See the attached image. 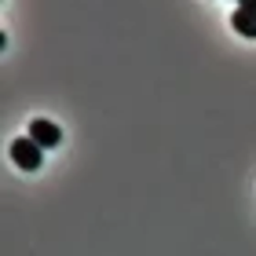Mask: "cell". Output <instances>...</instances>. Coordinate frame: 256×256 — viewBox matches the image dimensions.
<instances>
[{
  "instance_id": "6da1fadb",
  "label": "cell",
  "mask_w": 256,
  "mask_h": 256,
  "mask_svg": "<svg viewBox=\"0 0 256 256\" xmlns=\"http://www.w3.org/2000/svg\"><path fill=\"white\" fill-rule=\"evenodd\" d=\"M11 161H15L18 168H26V172H37L44 165V146L37 143V139H15L11 143Z\"/></svg>"
},
{
  "instance_id": "7a4b0ae2",
  "label": "cell",
  "mask_w": 256,
  "mask_h": 256,
  "mask_svg": "<svg viewBox=\"0 0 256 256\" xmlns=\"http://www.w3.org/2000/svg\"><path fill=\"white\" fill-rule=\"evenodd\" d=\"M30 139H37L44 150H52V146H59V143H62V128L55 124V121L37 118V121H30Z\"/></svg>"
},
{
  "instance_id": "3957f363",
  "label": "cell",
  "mask_w": 256,
  "mask_h": 256,
  "mask_svg": "<svg viewBox=\"0 0 256 256\" xmlns=\"http://www.w3.org/2000/svg\"><path fill=\"white\" fill-rule=\"evenodd\" d=\"M230 26H234V33H242V37H256V11L238 8L234 15H230Z\"/></svg>"
},
{
  "instance_id": "277c9868",
  "label": "cell",
  "mask_w": 256,
  "mask_h": 256,
  "mask_svg": "<svg viewBox=\"0 0 256 256\" xmlns=\"http://www.w3.org/2000/svg\"><path fill=\"white\" fill-rule=\"evenodd\" d=\"M238 8H249V11H256V0H242Z\"/></svg>"
},
{
  "instance_id": "5b68a950",
  "label": "cell",
  "mask_w": 256,
  "mask_h": 256,
  "mask_svg": "<svg viewBox=\"0 0 256 256\" xmlns=\"http://www.w3.org/2000/svg\"><path fill=\"white\" fill-rule=\"evenodd\" d=\"M238 4H242V0H238Z\"/></svg>"
}]
</instances>
